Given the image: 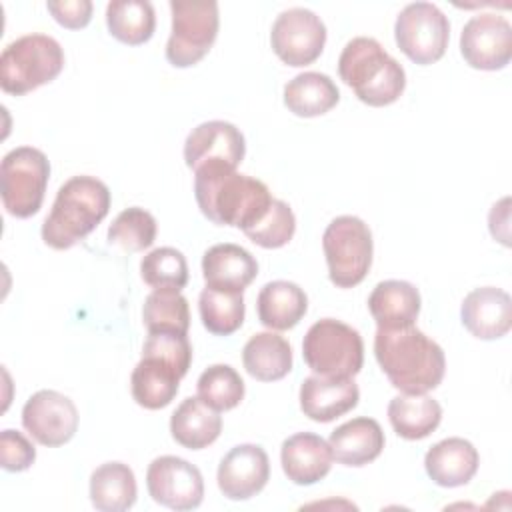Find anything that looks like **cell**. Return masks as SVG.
<instances>
[{
	"instance_id": "cell-1",
	"label": "cell",
	"mask_w": 512,
	"mask_h": 512,
	"mask_svg": "<svg viewBox=\"0 0 512 512\" xmlns=\"http://www.w3.org/2000/svg\"><path fill=\"white\" fill-rule=\"evenodd\" d=\"M374 356L402 394H426L442 382L446 372L444 350L416 326L378 328Z\"/></svg>"
},
{
	"instance_id": "cell-2",
	"label": "cell",
	"mask_w": 512,
	"mask_h": 512,
	"mask_svg": "<svg viewBox=\"0 0 512 512\" xmlns=\"http://www.w3.org/2000/svg\"><path fill=\"white\" fill-rule=\"evenodd\" d=\"M194 196L200 212L218 226L252 228L268 212V186L230 166H206L194 172Z\"/></svg>"
},
{
	"instance_id": "cell-3",
	"label": "cell",
	"mask_w": 512,
	"mask_h": 512,
	"mask_svg": "<svg viewBox=\"0 0 512 512\" xmlns=\"http://www.w3.org/2000/svg\"><path fill=\"white\" fill-rule=\"evenodd\" d=\"M110 190L94 176H72L54 198L42 224V240L54 250H68L84 240L108 214Z\"/></svg>"
},
{
	"instance_id": "cell-4",
	"label": "cell",
	"mask_w": 512,
	"mask_h": 512,
	"mask_svg": "<svg viewBox=\"0 0 512 512\" xmlns=\"http://www.w3.org/2000/svg\"><path fill=\"white\" fill-rule=\"evenodd\" d=\"M340 80L368 106L382 108L396 102L406 88V72L378 40L352 38L338 58Z\"/></svg>"
},
{
	"instance_id": "cell-5",
	"label": "cell",
	"mask_w": 512,
	"mask_h": 512,
	"mask_svg": "<svg viewBox=\"0 0 512 512\" xmlns=\"http://www.w3.org/2000/svg\"><path fill=\"white\" fill-rule=\"evenodd\" d=\"M64 68V50L52 36L24 34L12 40L0 56V88L24 96L52 82Z\"/></svg>"
},
{
	"instance_id": "cell-6",
	"label": "cell",
	"mask_w": 512,
	"mask_h": 512,
	"mask_svg": "<svg viewBox=\"0 0 512 512\" xmlns=\"http://www.w3.org/2000/svg\"><path fill=\"white\" fill-rule=\"evenodd\" d=\"M302 356L318 376L354 378L364 364V342L356 328L336 318H322L308 328Z\"/></svg>"
},
{
	"instance_id": "cell-7",
	"label": "cell",
	"mask_w": 512,
	"mask_h": 512,
	"mask_svg": "<svg viewBox=\"0 0 512 512\" xmlns=\"http://www.w3.org/2000/svg\"><path fill=\"white\" fill-rule=\"evenodd\" d=\"M322 248L330 282L336 288H354L366 278L372 266L374 242L364 220L350 214L334 218L322 234Z\"/></svg>"
},
{
	"instance_id": "cell-8",
	"label": "cell",
	"mask_w": 512,
	"mask_h": 512,
	"mask_svg": "<svg viewBox=\"0 0 512 512\" xmlns=\"http://www.w3.org/2000/svg\"><path fill=\"white\" fill-rule=\"evenodd\" d=\"M50 178L46 154L32 146L10 150L0 164V196L6 212L14 218L34 216L44 200Z\"/></svg>"
},
{
	"instance_id": "cell-9",
	"label": "cell",
	"mask_w": 512,
	"mask_h": 512,
	"mask_svg": "<svg viewBox=\"0 0 512 512\" xmlns=\"http://www.w3.org/2000/svg\"><path fill=\"white\" fill-rule=\"evenodd\" d=\"M172 32L166 60L176 68L198 64L218 36V4L214 0H170Z\"/></svg>"
},
{
	"instance_id": "cell-10",
	"label": "cell",
	"mask_w": 512,
	"mask_h": 512,
	"mask_svg": "<svg viewBox=\"0 0 512 512\" xmlns=\"http://www.w3.org/2000/svg\"><path fill=\"white\" fill-rule=\"evenodd\" d=\"M394 38L398 48L414 64H434L448 48V16L432 2H412L400 10L394 24Z\"/></svg>"
},
{
	"instance_id": "cell-11",
	"label": "cell",
	"mask_w": 512,
	"mask_h": 512,
	"mask_svg": "<svg viewBox=\"0 0 512 512\" xmlns=\"http://www.w3.org/2000/svg\"><path fill=\"white\" fill-rule=\"evenodd\" d=\"M326 44V26L308 8H288L278 14L270 30L274 54L288 66L300 68L320 58Z\"/></svg>"
},
{
	"instance_id": "cell-12",
	"label": "cell",
	"mask_w": 512,
	"mask_h": 512,
	"mask_svg": "<svg viewBox=\"0 0 512 512\" xmlns=\"http://www.w3.org/2000/svg\"><path fill=\"white\" fill-rule=\"evenodd\" d=\"M146 488L156 504L178 512L198 508L204 498L200 470L178 456L154 458L146 472Z\"/></svg>"
},
{
	"instance_id": "cell-13",
	"label": "cell",
	"mask_w": 512,
	"mask_h": 512,
	"mask_svg": "<svg viewBox=\"0 0 512 512\" xmlns=\"http://www.w3.org/2000/svg\"><path fill=\"white\" fill-rule=\"evenodd\" d=\"M460 54L476 70H502L512 58V26L494 12L472 16L460 34Z\"/></svg>"
},
{
	"instance_id": "cell-14",
	"label": "cell",
	"mask_w": 512,
	"mask_h": 512,
	"mask_svg": "<svg viewBox=\"0 0 512 512\" xmlns=\"http://www.w3.org/2000/svg\"><path fill=\"white\" fill-rule=\"evenodd\" d=\"M78 418L74 402L56 390H38L22 408L24 430L48 448L70 442L78 430Z\"/></svg>"
},
{
	"instance_id": "cell-15",
	"label": "cell",
	"mask_w": 512,
	"mask_h": 512,
	"mask_svg": "<svg viewBox=\"0 0 512 512\" xmlns=\"http://www.w3.org/2000/svg\"><path fill=\"white\" fill-rule=\"evenodd\" d=\"M244 154V134L224 120L202 122L184 140V162L194 172L206 166L236 168L244 160Z\"/></svg>"
},
{
	"instance_id": "cell-16",
	"label": "cell",
	"mask_w": 512,
	"mask_h": 512,
	"mask_svg": "<svg viewBox=\"0 0 512 512\" xmlns=\"http://www.w3.org/2000/svg\"><path fill=\"white\" fill-rule=\"evenodd\" d=\"M270 478V460L258 444L234 446L218 464V488L228 500H248L264 490Z\"/></svg>"
},
{
	"instance_id": "cell-17",
	"label": "cell",
	"mask_w": 512,
	"mask_h": 512,
	"mask_svg": "<svg viewBox=\"0 0 512 512\" xmlns=\"http://www.w3.org/2000/svg\"><path fill=\"white\" fill-rule=\"evenodd\" d=\"M464 328L478 340H496L512 328L510 294L496 286H482L468 292L460 306Z\"/></svg>"
},
{
	"instance_id": "cell-18",
	"label": "cell",
	"mask_w": 512,
	"mask_h": 512,
	"mask_svg": "<svg viewBox=\"0 0 512 512\" xmlns=\"http://www.w3.org/2000/svg\"><path fill=\"white\" fill-rule=\"evenodd\" d=\"M358 400L360 390L352 378L314 374L304 378L300 386V408L314 422H332L356 408Z\"/></svg>"
},
{
	"instance_id": "cell-19",
	"label": "cell",
	"mask_w": 512,
	"mask_h": 512,
	"mask_svg": "<svg viewBox=\"0 0 512 512\" xmlns=\"http://www.w3.org/2000/svg\"><path fill=\"white\" fill-rule=\"evenodd\" d=\"M330 444L312 432L292 434L282 442L280 462L290 482L310 486L320 482L332 468Z\"/></svg>"
},
{
	"instance_id": "cell-20",
	"label": "cell",
	"mask_w": 512,
	"mask_h": 512,
	"mask_svg": "<svg viewBox=\"0 0 512 512\" xmlns=\"http://www.w3.org/2000/svg\"><path fill=\"white\" fill-rule=\"evenodd\" d=\"M258 274L256 258L238 244H214L202 256L206 286L228 292H244Z\"/></svg>"
},
{
	"instance_id": "cell-21",
	"label": "cell",
	"mask_w": 512,
	"mask_h": 512,
	"mask_svg": "<svg viewBox=\"0 0 512 512\" xmlns=\"http://www.w3.org/2000/svg\"><path fill=\"white\" fill-rule=\"evenodd\" d=\"M480 456L472 442L452 436L436 442L424 456V468L430 480L442 488L468 484L478 472Z\"/></svg>"
},
{
	"instance_id": "cell-22",
	"label": "cell",
	"mask_w": 512,
	"mask_h": 512,
	"mask_svg": "<svg viewBox=\"0 0 512 512\" xmlns=\"http://www.w3.org/2000/svg\"><path fill=\"white\" fill-rule=\"evenodd\" d=\"M384 432L374 418L358 416L340 424L328 438L338 464L360 468L374 462L384 450Z\"/></svg>"
},
{
	"instance_id": "cell-23",
	"label": "cell",
	"mask_w": 512,
	"mask_h": 512,
	"mask_svg": "<svg viewBox=\"0 0 512 512\" xmlns=\"http://www.w3.org/2000/svg\"><path fill=\"white\" fill-rule=\"evenodd\" d=\"M184 374L160 356H142L130 376L132 398L146 410L168 406L178 394Z\"/></svg>"
},
{
	"instance_id": "cell-24",
	"label": "cell",
	"mask_w": 512,
	"mask_h": 512,
	"mask_svg": "<svg viewBox=\"0 0 512 512\" xmlns=\"http://www.w3.org/2000/svg\"><path fill=\"white\" fill-rule=\"evenodd\" d=\"M420 292L406 280H384L368 296V310L378 328L414 326L420 314Z\"/></svg>"
},
{
	"instance_id": "cell-25",
	"label": "cell",
	"mask_w": 512,
	"mask_h": 512,
	"mask_svg": "<svg viewBox=\"0 0 512 512\" xmlns=\"http://www.w3.org/2000/svg\"><path fill=\"white\" fill-rule=\"evenodd\" d=\"M256 310L262 326L270 330H290L304 318L308 296L294 282L274 280L260 288Z\"/></svg>"
},
{
	"instance_id": "cell-26",
	"label": "cell",
	"mask_w": 512,
	"mask_h": 512,
	"mask_svg": "<svg viewBox=\"0 0 512 512\" xmlns=\"http://www.w3.org/2000/svg\"><path fill=\"white\" fill-rule=\"evenodd\" d=\"M222 432V418L218 410L204 404L198 396L184 398L170 418L172 438L188 448L202 450L210 446Z\"/></svg>"
},
{
	"instance_id": "cell-27",
	"label": "cell",
	"mask_w": 512,
	"mask_h": 512,
	"mask_svg": "<svg viewBox=\"0 0 512 512\" xmlns=\"http://www.w3.org/2000/svg\"><path fill=\"white\" fill-rule=\"evenodd\" d=\"M338 100V86L322 72H302L284 86V106L300 118L322 116L330 112Z\"/></svg>"
},
{
	"instance_id": "cell-28",
	"label": "cell",
	"mask_w": 512,
	"mask_h": 512,
	"mask_svg": "<svg viewBox=\"0 0 512 512\" xmlns=\"http://www.w3.org/2000/svg\"><path fill=\"white\" fill-rule=\"evenodd\" d=\"M136 478L124 462H104L90 476V502L100 512H124L136 502Z\"/></svg>"
},
{
	"instance_id": "cell-29",
	"label": "cell",
	"mask_w": 512,
	"mask_h": 512,
	"mask_svg": "<svg viewBox=\"0 0 512 512\" xmlns=\"http://www.w3.org/2000/svg\"><path fill=\"white\" fill-rule=\"evenodd\" d=\"M246 372L260 382L282 380L292 370V348L276 332L254 334L242 350Z\"/></svg>"
},
{
	"instance_id": "cell-30",
	"label": "cell",
	"mask_w": 512,
	"mask_h": 512,
	"mask_svg": "<svg viewBox=\"0 0 512 512\" xmlns=\"http://www.w3.org/2000/svg\"><path fill=\"white\" fill-rule=\"evenodd\" d=\"M388 420L400 438L422 440L438 428L442 406L426 394H400L388 404Z\"/></svg>"
},
{
	"instance_id": "cell-31",
	"label": "cell",
	"mask_w": 512,
	"mask_h": 512,
	"mask_svg": "<svg viewBox=\"0 0 512 512\" xmlns=\"http://www.w3.org/2000/svg\"><path fill=\"white\" fill-rule=\"evenodd\" d=\"M106 26L122 44L140 46L154 34V6L148 0H112L106 6Z\"/></svg>"
},
{
	"instance_id": "cell-32",
	"label": "cell",
	"mask_w": 512,
	"mask_h": 512,
	"mask_svg": "<svg viewBox=\"0 0 512 512\" xmlns=\"http://www.w3.org/2000/svg\"><path fill=\"white\" fill-rule=\"evenodd\" d=\"M198 312L202 326L210 334L230 336L244 322L242 292H228L206 286L198 298Z\"/></svg>"
},
{
	"instance_id": "cell-33",
	"label": "cell",
	"mask_w": 512,
	"mask_h": 512,
	"mask_svg": "<svg viewBox=\"0 0 512 512\" xmlns=\"http://www.w3.org/2000/svg\"><path fill=\"white\" fill-rule=\"evenodd\" d=\"M142 320L148 332H176L188 334L190 308L180 290H154L146 296Z\"/></svg>"
},
{
	"instance_id": "cell-34",
	"label": "cell",
	"mask_w": 512,
	"mask_h": 512,
	"mask_svg": "<svg viewBox=\"0 0 512 512\" xmlns=\"http://www.w3.org/2000/svg\"><path fill=\"white\" fill-rule=\"evenodd\" d=\"M198 398L218 412L236 408L244 398V380L228 364L208 366L196 382Z\"/></svg>"
},
{
	"instance_id": "cell-35",
	"label": "cell",
	"mask_w": 512,
	"mask_h": 512,
	"mask_svg": "<svg viewBox=\"0 0 512 512\" xmlns=\"http://www.w3.org/2000/svg\"><path fill=\"white\" fill-rule=\"evenodd\" d=\"M140 276L154 290H182L188 284V264L180 250L162 246L142 258Z\"/></svg>"
},
{
	"instance_id": "cell-36",
	"label": "cell",
	"mask_w": 512,
	"mask_h": 512,
	"mask_svg": "<svg viewBox=\"0 0 512 512\" xmlns=\"http://www.w3.org/2000/svg\"><path fill=\"white\" fill-rule=\"evenodd\" d=\"M156 240V218L140 208L132 206L122 210L108 228V242L124 252H142Z\"/></svg>"
},
{
	"instance_id": "cell-37",
	"label": "cell",
	"mask_w": 512,
	"mask_h": 512,
	"mask_svg": "<svg viewBox=\"0 0 512 512\" xmlns=\"http://www.w3.org/2000/svg\"><path fill=\"white\" fill-rule=\"evenodd\" d=\"M296 232V216L284 200H272L268 212L252 228L244 230L246 238L262 248H282Z\"/></svg>"
},
{
	"instance_id": "cell-38",
	"label": "cell",
	"mask_w": 512,
	"mask_h": 512,
	"mask_svg": "<svg viewBox=\"0 0 512 512\" xmlns=\"http://www.w3.org/2000/svg\"><path fill=\"white\" fill-rule=\"evenodd\" d=\"M142 356H160L174 364L186 376L192 364V346L186 334L148 332V338L142 346Z\"/></svg>"
},
{
	"instance_id": "cell-39",
	"label": "cell",
	"mask_w": 512,
	"mask_h": 512,
	"mask_svg": "<svg viewBox=\"0 0 512 512\" xmlns=\"http://www.w3.org/2000/svg\"><path fill=\"white\" fill-rule=\"evenodd\" d=\"M36 460L34 444L18 430L0 432V466L8 472L28 470Z\"/></svg>"
},
{
	"instance_id": "cell-40",
	"label": "cell",
	"mask_w": 512,
	"mask_h": 512,
	"mask_svg": "<svg viewBox=\"0 0 512 512\" xmlns=\"http://www.w3.org/2000/svg\"><path fill=\"white\" fill-rule=\"evenodd\" d=\"M46 8L60 26L80 30L92 20L94 6L90 0H50L46 2Z\"/></svg>"
},
{
	"instance_id": "cell-41",
	"label": "cell",
	"mask_w": 512,
	"mask_h": 512,
	"mask_svg": "<svg viewBox=\"0 0 512 512\" xmlns=\"http://www.w3.org/2000/svg\"><path fill=\"white\" fill-rule=\"evenodd\" d=\"M488 226H490V234L500 240L504 246H510L508 242V208L502 212L500 218V202L492 206L490 216H488Z\"/></svg>"
}]
</instances>
